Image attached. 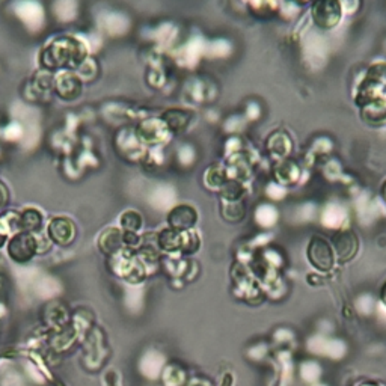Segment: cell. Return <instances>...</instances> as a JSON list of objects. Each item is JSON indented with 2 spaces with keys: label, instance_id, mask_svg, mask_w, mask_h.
Listing matches in <instances>:
<instances>
[{
  "label": "cell",
  "instance_id": "obj_1",
  "mask_svg": "<svg viewBox=\"0 0 386 386\" xmlns=\"http://www.w3.org/2000/svg\"><path fill=\"white\" fill-rule=\"evenodd\" d=\"M86 59V47L76 38L62 37L52 41L41 53L40 64L45 70L71 71L82 66Z\"/></svg>",
  "mask_w": 386,
  "mask_h": 386
},
{
  "label": "cell",
  "instance_id": "obj_2",
  "mask_svg": "<svg viewBox=\"0 0 386 386\" xmlns=\"http://www.w3.org/2000/svg\"><path fill=\"white\" fill-rule=\"evenodd\" d=\"M310 263L320 271H329L335 264V252L324 238L314 237L308 246Z\"/></svg>",
  "mask_w": 386,
  "mask_h": 386
},
{
  "label": "cell",
  "instance_id": "obj_3",
  "mask_svg": "<svg viewBox=\"0 0 386 386\" xmlns=\"http://www.w3.org/2000/svg\"><path fill=\"white\" fill-rule=\"evenodd\" d=\"M37 240L30 233L17 234L9 243V255L17 261H28L37 252Z\"/></svg>",
  "mask_w": 386,
  "mask_h": 386
},
{
  "label": "cell",
  "instance_id": "obj_4",
  "mask_svg": "<svg viewBox=\"0 0 386 386\" xmlns=\"http://www.w3.org/2000/svg\"><path fill=\"white\" fill-rule=\"evenodd\" d=\"M56 93L64 100H74L82 93V81L71 71H62L56 77Z\"/></svg>",
  "mask_w": 386,
  "mask_h": 386
},
{
  "label": "cell",
  "instance_id": "obj_5",
  "mask_svg": "<svg viewBox=\"0 0 386 386\" xmlns=\"http://www.w3.org/2000/svg\"><path fill=\"white\" fill-rule=\"evenodd\" d=\"M74 223L66 218H54L49 225V235L58 245H70L74 240Z\"/></svg>",
  "mask_w": 386,
  "mask_h": 386
},
{
  "label": "cell",
  "instance_id": "obj_6",
  "mask_svg": "<svg viewBox=\"0 0 386 386\" xmlns=\"http://www.w3.org/2000/svg\"><path fill=\"white\" fill-rule=\"evenodd\" d=\"M168 221H169V223H171L172 230L186 231L195 225L197 211L189 206H181V207H177L171 211Z\"/></svg>",
  "mask_w": 386,
  "mask_h": 386
},
{
  "label": "cell",
  "instance_id": "obj_7",
  "mask_svg": "<svg viewBox=\"0 0 386 386\" xmlns=\"http://www.w3.org/2000/svg\"><path fill=\"white\" fill-rule=\"evenodd\" d=\"M335 254L341 261H347L358 251V240L353 233H341L334 238Z\"/></svg>",
  "mask_w": 386,
  "mask_h": 386
},
{
  "label": "cell",
  "instance_id": "obj_8",
  "mask_svg": "<svg viewBox=\"0 0 386 386\" xmlns=\"http://www.w3.org/2000/svg\"><path fill=\"white\" fill-rule=\"evenodd\" d=\"M42 225V214L37 209L23 210L17 218V226L25 233L38 231Z\"/></svg>",
  "mask_w": 386,
  "mask_h": 386
},
{
  "label": "cell",
  "instance_id": "obj_9",
  "mask_svg": "<svg viewBox=\"0 0 386 386\" xmlns=\"http://www.w3.org/2000/svg\"><path fill=\"white\" fill-rule=\"evenodd\" d=\"M160 246L166 251H175V249H180L183 246V235H181L177 230H166L160 234Z\"/></svg>",
  "mask_w": 386,
  "mask_h": 386
},
{
  "label": "cell",
  "instance_id": "obj_10",
  "mask_svg": "<svg viewBox=\"0 0 386 386\" xmlns=\"http://www.w3.org/2000/svg\"><path fill=\"white\" fill-rule=\"evenodd\" d=\"M121 225L126 228L127 231H131L134 233L136 230L141 228L142 225V218L141 216L136 213V211H126L122 216H121Z\"/></svg>",
  "mask_w": 386,
  "mask_h": 386
},
{
  "label": "cell",
  "instance_id": "obj_11",
  "mask_svg": "<svg viewBox=\"0 0 386 386\" xmlns=\"http://www.w3.org/2000/svg\"><path fill=\"white\" fill-rule=\"evenodd\" d=\"M6 201H8V190L2 183H0V207H4Z\"/></svg>",
  "mask_w": 386,
  "mask_h": 386
},
{
  "label": "cell",
  "instance_id": "obj_12",
  "mask_svg": "<svg viewBox=\"0 0 386 386\" xmlns=\"http://www.w3.org/2000/svg\"><path fill=\"white\" fill-rule=\"evenodd\" d=\"M5 240H6V230H5V225L2 223V221H0V247H2Z\"/></svg>",
  "mask_w": 386,
  "mask_h": 386
},
{
  "label": "cell",
  "instance_id": "obj_13",
  "mask_svg": "<svg viewBox=\"0 0 386 386\" xmlns=\"http://www.w3.org/2000/svg\"><path fill=\"white\" fill-rule=\"evenodd\" d=\"M380 298L383 300V303L386 305V282L383 283V287H382V293H380Z\"/></svg>",
  "mask_w": 386,
  "mask_h": 386
}]
</instances>
